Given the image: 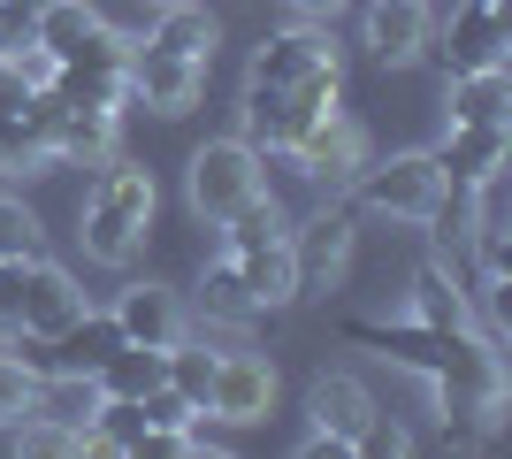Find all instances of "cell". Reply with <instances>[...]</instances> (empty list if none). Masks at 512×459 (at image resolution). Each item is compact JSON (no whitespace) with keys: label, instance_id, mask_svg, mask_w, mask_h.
<instances>
[{"label":"cell","instance_id":"4316f807","mask_svg":"<svg viewBox=\"0 0 512 459\" xmlns=\"http://www.w3.org/2000/svg\"><path fill=\"white\" fill-rule=\"evenodd\" d=\"M268 238H283V215H276V199L260 192V199H245L230 222H222V253H253V245H268Z\"/></svg>","mask_w":512,"mask_h":459},{"label":"cell","instance_id":"484cf974","mask_svg":"<svg viewBox=\"0 0 512 459\" xmlns=\"http://www.w3.org/2000/svg\"><path fill=\"white\" fill-rule=\"evenodd\" d=\"M8 444H16L23 459H69V452H85V429H62V421H46V414H23V421H8Z\"/></svg>","mask_w":512,"mask_h":459},{"label":"cell","instance_id":"52a82bcc","mask_svg":"<svg viewBox=\"0 0 512 459\" xmlns=\"http://www.w3.org/2000/svg\"><path fill=\"white\" fill-rule=\"evenodd\" d=\"M512 54V16L490 0H459L444 23V77H474V69H505Z\"/></svg>","mask_w":512,"mask_h":459},{"label":"cell","instance_id":"8992f818","mask_svg":"<svg viewBox=\"0 0 512 459\" xmlns=\"http://www.w3.org/2000/svg\"><path fill=\"white\" fill-rule=\"evenodd\" d=\"M276 414V368L260 352H222L214 368V391H207V414L199 421H222V429H260Z\"/></svg>","mask_w":512,"mask_h":459},{"label":"cell","instance_id":"ac0fdd59","mask_svg":"<svg viewBox=\"0 0 512 459\" xmlns=\"http://www.w3.org/2000/svg\"><path fill=\"white\" fill-rule=\"evenodd\" d=\"M237 276H245V291H253L260 314H276V306L299 299V261H291V238H268V245H253V253H237Z\"/></svg>","mask_w":512,"mask_h":459},{"label":"cell","instance_id":"9c48e42d","mask_svg":"<svg viewBox=\"0 0 512 459\" xmlns=\"http://www.w3.org/2000/svg\"><path fill=\"white\" fill-rule=\"evenodd\" d=\"M283 153H291V161H299V176H314V184H344V176L367 161V131H360L344 108H329V115H314V123H306Z\"/></svg>","mask_w":512,"mask_h":459},{"label":"cell","instance_id":"603a6c76","mask_svg":"<svg viewBox=\"0 0 512 459\" xmlns=\"http://www.w3.org/2000/svg\"><path fill=\"white\" fill-rule=\"evenodd\" d=\"M199 314H207V322H230V329H245V322L260 314L230 253H222V261H207V276H199Z\"/></svg>","mask_w":512,"mask_h":459},{"label":"cell","instance_id":"d6986e66","mask_svg":"<svg viewBox=\"0 0 512 459\" xmlns=\"http://www.w3.org/2000/svg\"><path fill=\"white\" fill-rule=\"evenodd\" d=\"M123 345V329H115V314H77V322L62 329V337H46V352H54V368H69V375H92L107 360V352Z\"/></svg>","mask_w":512,"mask_h":459},{"label":"cell","instance_id":"7c38bea8","mask_svg":"<svg viewBox=\"0 0 512 459\" xmlns=\"http://www.w3.org/2000/svg\"><path fill=\"white\" fill-rule=\"evenodd\" d=\"M360 39H367L375 62H413V54L436 39V0H367Z\"/></svg>","mask_w":512,"mask_h":459},{"label":"cell","instance_id":"44dd1931","mask_svg":"<svg viewBox=\"0 0 512 459\" xmlns=\"http://www.w3.org/2000/svg\"><path fill=\"white\" fill-rule=\"evenodd\" d=\"M92 383H100V398H146L153 383H161V345H115L100 360V368H92Z\"/></svg>","mask_w":512,"mask_h":459},{"label":"cell","instance_id":"1f68e13d","mask_svg":"<svg viewBox=\"0 0 512 459\" xmlns=\"http://www.w3.org/2000/svg\"><path fill=\"white\" fill-rule=\"evenodd\" d=\"M474 253H482V276H505L512 268V245H505L497 222H474Z\"/></svg>","mask_w":512,"mask_h":459},{"label":"cell","instance_id":"6da1fadb","mask_svg":"<svg viewBox=\"0 0 512 459\" xmlns=\"http://www.w3.org/2000/svg\"><path fill=\"white\" fill-rule=\"evenodd\" d=\"M337 85H344V69H337L329 31H314V23L268 31L253 69H245V138L260 153H283L314 115L337 108Z\"/></svg>","mask_w":512,"mask_h":459},{"label":"cell","instance_id":"4dcf8cb0","mask_svg":"<svg viewBox=\"0 0 512 459\" xmlns=\"http://www.w3.org/2000/svg\"><path fill=\"white\" fill-rule=\"evenodd\" d=\"M23 46H39V16H23L16 0H0V62L23 54Z\"/></svg>","mask_w":512,"mask_h":459},{"label":"cell","instance_id":"7a4b0ae2","mask_svg":"<svg viewBox=\"0 0 512 459\" xmlns=\"http://www.w3.org/2000/svg\"><path fill=\"white\" fill-rule=\"evenodd\" d=\"M344 337L352 345H375L383 360H398V368L428 375L436 383V398H444V421H482V429H497V414H505V368H497V352L467 329H428V322H344Z\"/></svg>","mask_w":512,"mask_h":459},{"label":"cell","instance_id":"83f0119b","mask_svg":"<svg viewBox=\"0 0 512 459\" xmlns=\"http://www.w3.org/2000/svg\"><path fill=\"white\" fill-rule=\"evenodd\" d=\"M39 253H46L39 215H31L23 199H8V192H0V261H39Z\"/></svg>","mask_w":512,"mask_h":459},{"label":"cell","instance_id":"f1b7e54d","mask_svg":"<svg viewBox=\"0 0 512 459\" xmlns=\"http://www.w3.org/2000/svg\"><path fill=\"white\" fill-rule=\"evenodd\" d=\"M31 398H39V368L16 360V352H0V429L31 414Z\"/></svg>","mask_w":512,"mask_h":459},{"label":"cell","instance_id":"d6a6232c","mask_svg":"<svg viewBox=\"0 0 512 459\" xmlns=\"http://www.w3.org/2000/svg\"><path fill=\"white\" fill-rule=\"evenodd\" d=\"M39 100V85L23 77V62H0V108H31Z\"/></svg>","mask_w":512,"mask_h":459},{"label":"cell","instance_id":"8fae6325","mask_svg":"<svg viewBox=\"0 0 512 459\" xmlns=\"http://www.w3.org/2000/svg\"><path fill=\"white\" fill-rule=\"evenodd\" d=\"M199 92H207V62H176V54L138 39V54H130V100H146L153 115H184V108H199Z\"/></svg>","mask_w":512,"mask_h":459},{"label":"cell","instance_id":"4fadbf2b","mask_svg":"<svg viewBox=\"0 0 512 459\" xmlns=\"http://www.w3.org/2000/svg\"><path fill=\"white\" fill-rule=\"evenodd\" d=\"M283 238H291V261H299V291L337 284L344 261H352V215H344V207H321V215H306L299 230H283Z\"/></svg>","mask_w":512,"mask_h":459},{"label":"cell","instance_id":"d4e9b609","mask_svg":"<svg viewBox=\"0 0 512 459\" xmlns=\"http://www.w3.org/2000/svg\"><path fill=\"white\" fill-rule=\"evenodd\" d=\"M413 322L467 329V291L451 284V268H421V276H413Z\"/></svg>","mask_w":512,"mask_h":459},{"label":"cell","instance_id":"30bf717a","mask_svg":"<svg viewBox=\"0 0 512 459\" xmlns=\"http://www.w3.org/2000/svg\"><path fill=\"white\" fill-rule=\"evenodd\" d=\"M505 153H512L505 123H451L444 146H436V169H444L451 192H490L497 169H505Z\"/></svg>","mask_w":512,"mask_h":459},{"label":"cell","instance_id":"ba28073f","mask_svg":"<svg viewBox=\"0 0 512 459\" xmlns=\"http://www.w3.org/2000/svg\"><path fill=\"white\" fill-rule=\"evenodd\" d=\"M31 108H39V123H46L54 161H92V169H100L107 153H115V138H123V108H69L54 92H39Z\"/></svg>","mask_w":512,"mask_h":459},{"label":"cell","instance_id":"d590c367","mask_svg":"<svg viewBox=\"0 0 512 459\" xmlns=\"http://www.w3.org/2000/svg\"><path fill=\"white\" fill-rule=\"evenodd\" d=\"M153 8H176V0H153Z\"/></svg>","mask_w":512,"mask_h":459},{"label":"cell","instance_id":"9a60e30c","mask_svg":"<svg viewBox=\"0 0 512 459\" xmlns=\"http://www.w3.org/2000/svg\"><path fill=\"white\" fill-rule=\"evenodd\" d=\"M306 414H314V437H337L360 452L367 421H375V398H367L360 375H321L314 391H306Z\"/></svg>","mask_w":512,"mask_h":459},{"label":"cell","instance_id":"5b68a950","mask_svg":"<svg viewBox=\"0 0 512 459\" xmlns=\"http://www.w3.org/2000/svg\"><path fill=\"white\" fill-rule=\"evenodd\" d=\"M268 153L253 146V138H207V146L184 161V192H192V215L207 222H230L245 199L268 192Z\"/></svg>","mask_w":512,"mask_h":459},{"label":"cell","instance_id":"836d02e7","mask_svg":"<svg viewBox=\"0 0 512 459\" xmlns=\"http://www.w3.org/2000/svg\"><path fill=\"white\" fill-rule=\"evenodd\" d=\"M291 8H299V16H329V8H337V0H291Z\"/></svg>","mask_w":512,"mask_h":459},{"label":"cell","instance_id":"ffe728a7","mask_svg":"<svg viewBox=\"0 0 512 459\" xmlns=\"http://www.w3.org/2000/svg\"><path fill=\"white\" fill-rule=\"evenodd\" d=\"M451 123H505L512 131V77L505 69H474V77H451Z\"/></svg>","mask_w":512,"mask_h":459},{"label":"cell","instance_id":"3957f363","mask_svg":"<svg viewBox=\"0 0 512 459\" xmlns=\"http://www.w3.org/2000/svg\"><path fill=\"white\" fill-rule=\"evenodd\" d=\"M153 169H138V161H123V153H107L100 161V184L85 192V253L100 268H130L138 261V245H146L153 230Z\"/></svg>","mask_w":512,"mask_h":459},{"label":"cell","instance_id":"cb8c5ba5","mask_svg":"<svg viewBox=\"0 0 512 459\" xmlns=\"http://www.w3.org/2000/svg\"><path fill=\"white\" fill-rule=\"evenodd\" d=\"M100 8H85V0H54V8H46L39 16V46L46 54H54V62H69V54H85L92 39H100Z\"/></svg>","mask_w":512,"mask_h":459},{"label":"cell","instance_id":"f546056e","mask_svg":"<svg viewBox=\"0 0 512 459\" xmlns=\"http://www.w3.org/2000/svg\"><path fill=\"white\" fill-rule=\"evenodd\" d=\"M23 268L31 261H0V345L23 337Z\"/></svg>","mask_w":512,"mask_h":459},{"label":"cell","instance_id":"7402d4cb","mask_svg":"<svg viewBox=\"0 0 512 459\" xmlns=\"http://www.w3.org/2000/svg\"><path fill=\"white\" fill-rule=\"evenodd\" d=\"M46 161H54V146H46L39 108H0V176H31Z\"/></svg>","mask_w":512,"mask_h":459},{"label":"cell","instance_id":"2e32d148","mask_svg":"<svg viewBox=\"0 0 512 459\" xmlns=\"http://www.w3.org/2000/svg\"><path fill=\"white\" fill-rule=\"evenodd\" d=\"M107 314H115V329H123L130 345H161V352H169L176 337H184V299L161 291V284H130Z\"/></svg>","mask_w":512,"mask_h":459},{"label":"cell","instance_id":"e0dca14e","mask_svg":"<svg viewBox=\"0 0 512 459\" xmlns=\"http://www.w3.org/2000/svg\"><path fill=\"white\" fill-rule=\"evenodd\" d=\"M146 46H161V54H176V62H214L222 23L207 16V0H176V8H161V23L146 31Z\"/></svg>","mask_w":512,"mask_h":459},{"label":"cell","instance_id":"277c9868","mask_svg":"<svg viewBox=\"0 0 512 459\" xmlns=\"http://www.w3.org/2000/svg\"><path fill=\"white\" fill-rule=\"evenodd\" d=\"M344 184H352V207H360V215H383V222H428L451 192L444 169H436V153H390V161L367 153Z\"/></svg>","mask_w":512,"mask_h":459},{"label":"cell","instance_id":"5bb4252c","mask_svg":"<svg viewBox=\"0 0 512 459\" xmlns=\"http://www.w3.org/2000/svg\"><path fill=\"white\" fill-rule=\"evenodd\" d=\"M77 314H85L77 276H69V268H54V261L39 253V261L23 268V337H31V345H46V337H62Z\"/></svg>","mask_w":512,"mask_h":459},{"label":"cell","instance_id":"8d00e7d4","mask_svg":"<svg viewBox=\"0 0 512 459\" xmlns=\"http://www.w3.org/2000/svg\"><path fill=\"white\" fill-rule=\"evenodd\" d=\"M490 8H505V0H490Z\"/></svg>","mask_w":512,"mask_h":459},{"label":"cell","instance_id":"e575fe53","mask_svg":"<svg viewBox=\"0 0 512 459\" xmlns=\"http://www.w3.org/2000/svg\"><path fill=\"white\" fill-rule=\"evenodd\" d=\"M16 8H23V16H46V8H54V0H16Z\"/></svg>","mask_w":512,"mask_h":459}]
</instances>
